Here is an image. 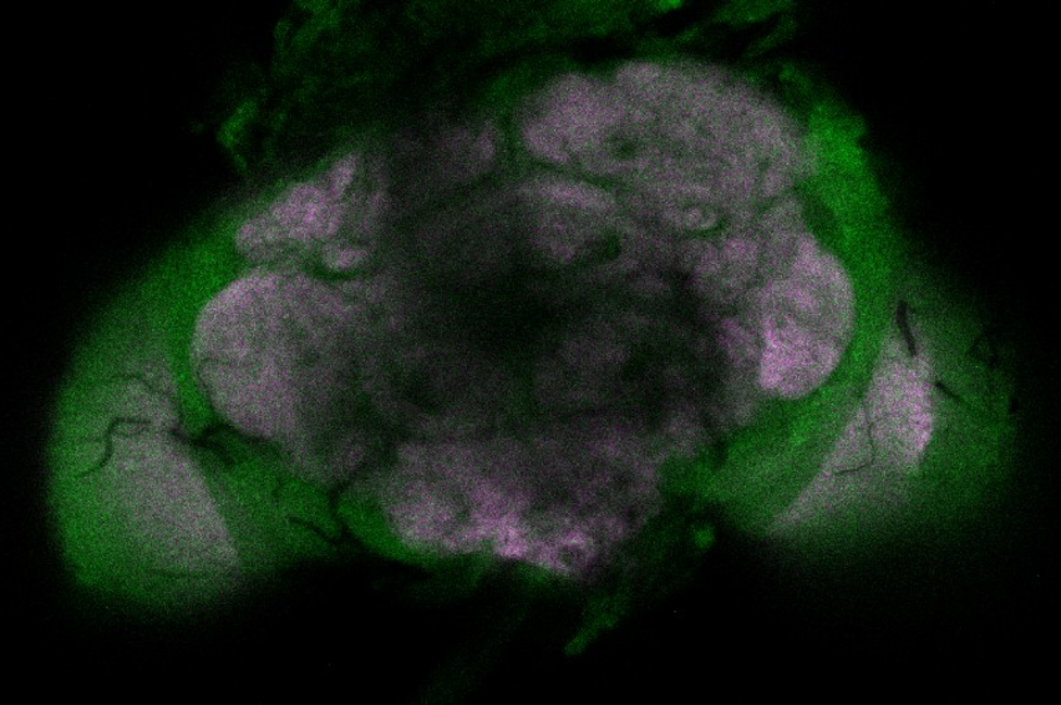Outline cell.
Masks as SVG:
<instances>
[{
    "label": "cell",
    "mask_w": 1061,
    "mask_h": 705,
    "mask_svg": "<svg viewBox=\"0 0 1061 705\" xmlns=\"http://www.w3.org/2000/svg\"><path fill=\"white\" fill-rule=\"evenodd\" d=\"M902 314L801 441L770 539L830 559L934 540L971 524L1001 483L1014 432L1007 385L971 347Z\"/></svg>",
    "instance_id": "obj_1"
},
{
    "label": "cell",
    "mask_w": 1061,
    "mask_h": 705,
    "mask_svg": "<svg viewBox=\"0 0 1061 705\" xmlns=\"http://www.w3.org/2000/svg\"><path fill=\"white\" fill-rule=\"evenodd\" d=\"M362 156H340L316 179L283 191L266 211L242 225L237 246L253 261H270L299 246L331 240L349 215V197L362 175Z\"/></svg>",
    "instance_id": "obj_2"
},
{
    "label": "cell",
    "mask_w": 1061,
    "mask_h": 705,
    "mask_svg": "<svg viewBox=\"0 0 1061 705\" xmlns=\"http://www.w3.org/2000/svg\"><path fill=\"white\" fill-rule=\"evenodd\" d=\"M528 114L557 135L572 159L602 149L611 131L628 119L629 100L614 85L583 74H565L541 91Z\"/></svg>",
    "instance_id": "obj_3"
},
{
    "label": "cell",
    "mask_w": 1061,
    "mask_h": 705,
    "mask_svg": "<svg viewBox=\"0 0 1061 705\" xmlns=\"http://www.w3.org/2000/svg\"><path fill=\"white\" fill-rule=\"evenodd\" d=\"M525 190L532 197L557 206L588 212H607L616 206V198L593 182L563 177H542L530 182Z\"/></svg>",
    "instance_id": "obj_4"
},
{
    "label": "cell",
    "mask_w": 1061,
    "mask_h": 705,
    "mask_svg": "<svg viewBox=\"0 0 1061 705\" xmlns=\"http://www.w3.org/2000/svg\"><path fill=\"white\" fill-rule=\"evenodd\" d=\"M520 137L525 149L543 164L561 167L572 165V155L565 143L536 116L527 114L522 118Z\"/></svg>",
    "instance_id": "obj_5"
},
{
    "label": "cell",
    "mask_w": 1061,
    "mask_h": 705,
    "mask_svg": "<svg viewBox=\"0 0 1061 705\" xmlns=\"http://www.w3.org/2000/svg\"><path fill=\"white\" fill-rule=\"evenodd\" d=\"M664 71L662 65L655 61H628L617 68L612 85L628 99L633 98L657 83Z\"/></svg>",
    "instance_id": "obj_6"
},
{
    "label": "cell",
    "mask_w": 1061,
    "mask_h": 705,
    "mask_svg": "<svg viewBox=\"0 0 1061 705\" xmlns=\"http://www.w3.org/2000/svg\"><path fill=\"white\" fill-rule=\"evenodd\" d=\"M682 263L689 272L700 278L718 276L723 268L720 251L708 241H690L684 246Z\"/></svg>",
    "instance_id": "obj_7"
},
{
    "label": "cell",
    "mask_w": 1061,
    "mask_h": 705,
    "mask_svg": "<svg viewBox=\"0 0 1061 705\" xmlns=\"http://www.w3.org/2000/svg\"><path fill=\"white\" fill-rule=\"evenodd\" d=\"M667 217L674 225L687 230H707L718 222V213L710 207L693 205L689 207H668Z\"/></svg>",
    "instance_id": "obj_8"
},
{
    "label": "cell",
    "mask_w": 1061,
    "mask_h": 705,
    "mask_svg": "<svg viewBox=\"0 0 1061 705\" xmlns=\"http://www.w3.org/2000/svg\"><path fill=\"white\" fill-rule=\"evenodd\" d=\"M210 480H211V479H210ZM211 483H212V481H211ZM212 486H213V484H212ZM213 489H215V490H216V487H215V486H213ZM216 493H217V490H216ZM217 495H218V493H217ZM218 499H220V495H218ZM220 501H222V499H220ZM222 504H223V502H222ZM223 506H225V505H223ZM225 511H226V508H225ZM226 514H227V511H226ZM227 516H228V515H227ZM228 519H230V517H228ZM230 524H231V520H230ZM231 526H232V525H231ZM232 529H233V527H232ZM233 531H236V530H233ZM236 534H237V532H236ZM237 537H238V536H237ZM238 540H240V539H238ZM240 542H241V541H240ZM241 545H242V542H241ZM242 547H243V545H242ZM243 550H245V547H243ZM245 552H247V551H245ZM247 555H248V554H247ZM248 557H249V556H248ZM249 561H251V559H249Z\"/></svg>",
    "instance_id": "obj_9"
},
{
    "label": "cell",
    "mask_w": 1061,
    "mask_h": 705,
    "mask_svg": "<svg viewBox=\"0 0 1061 705\" xmlns=\"http://www.w3.org/2000/svg\"><path fill=\"white\" fill-rule=\"evenodd\" d=\"M217 493H218V491H217ZM218 495H220V494H218ZM220 499H222V496H220ZM222 502H223V500H222ZM223 505H225V502H223ZM225 508H226V506H225ZM226 511H227V509H226ZM227 515H228V514H227ZM228 517H230V516H228ZM230 520H231V519H230ZM231 525H232V521H231ZM232 527H233V526H232ZM233 530H236V529H233ZM236 532H237V531H236ZM237 536H238V534H237ZM238 539H240V537H238ZM242 545H243V544H242ZM243 547H245V546H243ZM247 554H248V552H247ZM251 561H252V559H251ZM252 563H253V562H252ZM253 566H255V565H253Z\"/></svg>",
    "instance_id": "obj_10"
}]
</instances>
